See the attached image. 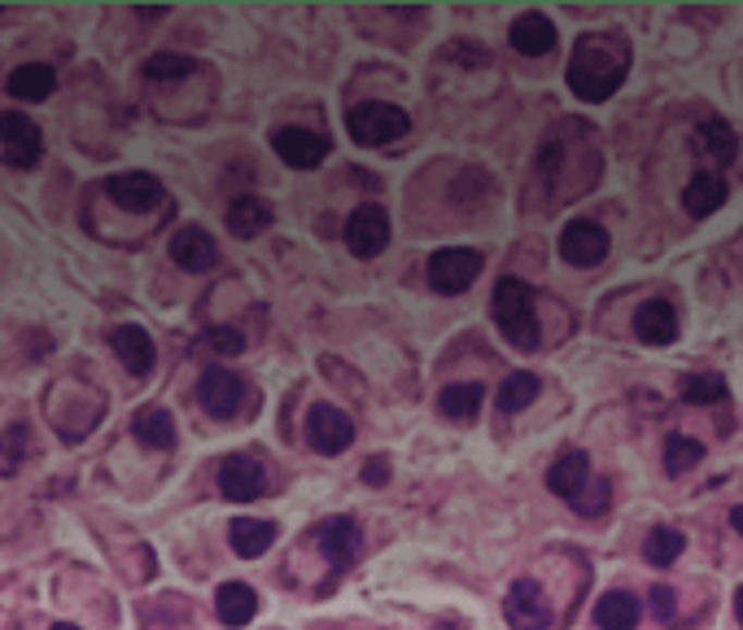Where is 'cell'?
Returning a JSON list of instances; mask_svg holds the SVG:
<instances>
[{"label": "cell", "instance_id": "obj_7", "mask_svg": "<svg viewBox=\"0 0 743 630\" xmlns=\"http://www.w3.org/2000/svg\"><path fill=\"white\" fill-rule=\"evenodd\" d=\"M503 613H508L512 630H547L551 626V599L534 578L512 582V591L503 599Z\"/></svg>", "mask_w": 743, "mask_h": 630}, {"label": "cell", "instance_id": "obj_31", "mask_svg": "<svg viewBox=\"0 0 743 630\" xmlns=\"http://www.w3.org/2000/svg\"><path fill=\"white\" fill-rule=\"evenodd\" d=\"M682 399L695 403V408H708V403H721L726 399V381L712 377V373H695L682 381Z\"/></svg>", "mask_w": 743, "mask_h": 630}, {"label": "cell", "instance_id": "obj_39", "mask_svg": "<svg viewBox=\"0 0 743 630\" xmlns=\"http://www.w3.org/2000/svg\"><path fill=\"white\" fill-rule=\"evenodd\" d=\"M730 525H734V530H739V534H743V504H739V508H734V512H730Z\"/></svg>", "mask_w": 743, "mask_h": 630}, {"label": "cell", "instance_id": "obj_5", "mask_svg": "<svg viewBox=\"0 0 743 630\" xmlns=\"http://www.w3.org/2000/svg\"><path fill=\"white\" fill-rule=\"evenodd\" d=\"M40 154H45V136L23 110L0 114V158H5L10 167H19V171H27V167L40 162Z\"/></svg>", "mask_w": 743, "mask_h": 630}, {"label": "cell", "instance_id": "obj_8", "mask_svg": "<svg viewBox=\"0 0 743 630\" xmlns=\"http://www.w3.org/2000/svg\"><path fill=\"white\" fill-rule=\"evenodd\" d=\"M345 245L358 254V258H377L386 245H390V215L381 206H358L350 219H345Z\"/></svg>", "mask_w": 743, "mask_h": 630}, {"label": "cell", "instance_id": "obj_4", "mask_svg": "<svg viewBox=\"0 0 743 630\" xmlns=\"http://www.w3.org/2000/svg\"><path fill=\"white\" fill-rule=\"evenodd\" d=\"M429 284L438 293H464L477 276H482V254L468 250V245H447V250H434L429 254Z\"/></svg>", "mask_w": 743, "mask_h": 630}, {"label": "cell", "instance_id": "obj_21", "mask_svg": "<svg viewBox=\"0 0 743 630\" xmlns=\"http://www.w3.org/2000/svg\"><path fill=\"white\" fill-rule=\"evenodd\" d=\"M215 608H219V621L223 626H245L258 613V595L245 582H223L219 595H215Z\"/></svg>", "mask_w": 743, "mask_h": 630}, {"label": "cell", "instance_id": "obj_32", "mask_svg": "<svg viewBox=\"0 0 743 630\" xmlns=\"http://www.w3.org/2000/svg\"><path fill=\"white\" fill-rule=\"evenodd\" d=\"M197 71V62L193 58H184V53H154L149 62H145V80H184V75H193Z\"/></svg>", "mask_w": 743, "mask_h": 630}, {"label": "cell", "instance_id": "obj_22", "mask_svg": "<svg viewBox=\"0 0 743 630\" xmlns=\"http://www.w3.org/2000/svg\"><path fill=\"white\" fill-rule=\"evenodd\" d=\"M638 599L630 591H608L599 604H595V626L599 630H634L638 626Z\"/></svg>", "mask_w": 743, "mask_h": 630}, {"label": "cell", "instance_id": "obj_27", "mask_svg": "<svg viewBox=\"0 0 743 630\" xmlns=\"http://www.w3.org/2000/svg\"><path fill=\"white\" fill-rule=\"evenodd\" d=\"M721 202H726V184H721L717 175H708V171H699V175L686 184V193H682L686 215H712Z\"/></svg>", "mask_w": 743, "mask_h": 630}, {"label": "cell", "instance_id": "obj_40", "mask_svg": "<svg viewBox=\"0 0 743 630\" xmlns=\"http://www.w3.org/2000/svg\"><path fill=\"white\" fill-rule=\"evenodd\" d=\"M734 613H739V626H743V586L734 591Z\"/></svg>", "mask_w": 743, "mask_h": 630}, {"label": "cell", "instance_id": "obj_28", "mask_svg": "<svg viewBox=\"0 0 743 630\" xmlns=\"http://www.w3.org/2000/svg\"><path fill=\"white\" fill-rule=\"evenodd\" d=\"M538 390H543V381L534 377V373H512L503 386H499V395H495V403H499V412H508V416H516V412H525L534 399H538Z\"/></svg>", "mask_w": 743, "mask_h": 630}, {"label": "cell", "instance_id": "obj_29", "mask_svg": "<svg viewBox=\"0 0 743 630\" xmlns=\"http://www.w3.org/2000/svg\"><path fill=\"white\" fill-rule=\"evenodd\" d=\"M686 552V534L682 530H673V525H656L651 534H647V543H643V556H647V565H673L678 556Z\"/></svg>", "mask_w": 743, "mask_h": 630}, {"label": "cell", "instance_id": "obj_35", "mask_svg": "<svg viewBox=\"0 0 743 630\" xmlns=\"http://www.w3.org/2000/svg\"><path fill=\"white\" fill-rule=\"evenodd\" d=\"M608 490H612V486L599 477V482H586V486H582V490H577L569 504H573L582 517H599V512L608 508Z\"/></svg>", "mask_w": 743, "mask_h": 630}, {"label": "cell", "instance_id": "obj_33", "mask_svg": "<svg viewBox=\"0 0 743 630\" xmlns=\"http://www.w3.org/2000/svg\"><path fill=\"white\" fill-rule=\"evenodd\" d=\"M699 141H704V149L717 154L721 162L734 154V132H730V123H721V119H704V123H699Z\"/></svg>", "mask_w": 743, "mask_h": 630}, {"label": "cell", "instance_id": "obj_15", "mask_svg": "<svg viewBox=\"0 0 743 630\" xmlns=\"http://www.w3.org/2000/svg\"><path fill=\"white\" fill-rule=\"evenodd\" d=\"M106 193L110 202H119L123 210H145L162 197V184L149 175V171H123V175H110L106 180Z\"/></svg>", "mask_w": 743, "mask_h": 630}, {"label": "cell", "instance_id": "obj_11", "mask_svg": "<svg viewBox=\"0 0 743 630\" xmlns=\"http://www.w3.org/2000/svg\"><path fill=\"white\" fill-rule=\"evenodd\" d=\"M271 149H276L280 162L293 167V171H310V167H319V162L328 158V141L315 136V132H306V128H280V132L271 136Z\"/></svg>", "mask_w": 743, "mask_h": 630}, {"label": "cell", "instance_id": "obj_18", "mask_svg": "<svg viewBox=\"0 0 743 630\" xmlns=\"http://www.w3.org/2000/svg\"><path fill=\"white\" fill-rule=\"evenodd\" d=\"M634 334L647 347H669L678 338V311L669 302H660V298L656 302H643L638 315H634Z\"/></svg>", "mask_w": 743, "mask_h": 630}, {"label": "cell", "instance_id": "obj_25", "mask_svg": "<svg viewBox=\"0 0 743 630\" xmlns=\"http://www.w3.org/2000/svg\"><path fill=\"white\" fill-rule=\"evenodd\" d=\"M132 429H136V438H141L145 447H154V451H171V447H175V421H171L167 408H145V412H136Z\"/></svg>", "mask_w": 743, "mask_h": 630}, {"label": "cell", "instance_id": "obj_17", "mask_svg": "<svg viewBox=\"0 0 743 630\" xmlns=\"http://www.w3.org/2000/svg\"><path fill=\"white\" fill-rule=\"evenodd\" d=\"M315 547L332 565L354 560V552H358V525H354V517H328V521H319L315 525Z\"/></svg>", "mask_w": 743, "mask_h": 630}, {"label": "cell", "instance_id": "obj_9", "mask_svg": "<svg viewBox=\"0 0 743 630\" xmlns=\"http://www.w3.org/2000/svg\"><path fill=\"white\" fill-rule=\"evenodd\" d=\"M608 250H612L608 232H604L599 223H590V219H573V223L560 232V254H564V263H573V267H599V263L608 258Z\"/></svg>", "mask_w": 743, "mask_h": 630}, {"label": "cell", "instance_id": "obj_37", "mask_svg": "<svg viewBox=\"0 0 743 630\" xmlns=\"http://www.w3.org/2000/svg\"><path fill=\"white\" fill-rule=\"evenodd\" d=\"M647 604H651V617H660V621L673 617V591H669V586H651Z\"/></svg>", "mask_w": 743, "mask_h": 630}, {"label": "cell", "instance_id": "obj_1", "mask_svg": "<svg viewBox=\"0 0 743 630\" xmlns=\"http://www.w3.org/2000/svg\"><path fill=\"white\" fill-rule=\"evenodd\" d=\"M630 71V45L621 36H582L569 58V88L582 101H608Z\"/></svg>", "mask_w": 743, "mask_h": 630}, {"label": "cell", "instance_id": "obj_36", "mask_svg": "<svg viewBox=\"0 0 743 630\" xmlns=\"http://www.w3.org/2000/svg\"><path fill=\"white\" fill-rule=\"evenodd\" d=\"M202 347L215 351V355H241V351H245V338H241L236 329H210V334L202 338Z\"/></svg>", "mask_w": 743, "mask_h": 630}, {"label": "cell", "instance_id": "obj_24", "mask_svg": "<svg viewBox=\"0 0 743 630\" xmlns=\"http://www.w3.org/2000/svg\"><path fill=\"white\" fill-rule=\"evenodd\" d=\"M482 399H486V386H477V381H455V386H447V390L438 395V408H442V416H451V421H477Z\"/></svg>", "mask_w": 743, "mask_h": 630}, {"label": "cell", "instance_id": "obj_12", "mask_svg": "<svg viewBox=\"0 0 743 630\" xmlns=\"http://www.w3.org/2000/svg\"><path fill=\"white\" fill-rule=\"evenodd\" d=\"M263 486H267V477H263V464H258L254 456H228V460L219 464V495H223V499L249 504V499L263 495Z\"/></svg>", "mask_w": 743, "mask_h": 630}, {"label": "cell", "instance_id": "obj_38", "mask_svg": "<svg viewBox=\"0 0 743 630\" xmlns=\"http://www.w3.org/2000/svg\"><path fill=\"white\" fill-rule=\"evenodd\" d=\"M363 482H367V486H381V482H390V460H386V456H377V460H372V464L363 469Z\"/></svg>", "mask_w": 743, "mask_h": 630}, {"label": "cell", "instance_id": "obj_13", "mask_svg": "<svg viewBox=\"0 0 743 630\" xmlns=\"http://www.w3.org/2000/svg\"><path fill=\"white\" fill-rule=\"evenodd\" d=\"M167 250H171V258H175L184 271H210V267L219 263V245H215V237H210L206 228H197V223L175 228Z\"/></svg>", "mask_w": 743, "mask_h": 630}, {"label": "cell", "instance_id": "obj_16", "mask_svg": "<svg viewBox=\"0 0 743 630\" xmlns=\"http://www.w3.org/2000/svg\"><path fill=\"white\" fill-rule=\"evenodd\" d=\"M110 347H114V355L123 360L127 373L145 377V373L154 368V338H149L141 325H119V329H110Z\"/></svg>", "mask_w": 743, "mask_h": 630}, {"label": "cell", "instance_id": "obj_10", "mask_svg": "<svg viewBox=\"0 0 743 630\" xmlns=\"http://www.w3.org/2000/svg\"><path fill=\"white\" fill-rule=\"evenodd\" d=\"M197 395H202V408L215 421H232L241 412V403H245V381L236 373H228V368H210V373H202Z\"/></svg>", "mask_w": 743, "mask_h": 630}, {"label": "cell", "instance_id": "obj_6", "mask_svg": "<svg viewBox=\"0 0 743 630\" xmlns=\"http://www.w3.org/2000/svg\"><path fill=\"white\" fill-rule=\"evenodd\" d=\"M306 443L319 456H341L354 443V421L341 408H332V403H315L306 412Z\"/></svg>", "mask_w": 743, "mask_h": 630}, {"label": "cell", "instance_id": "obj_2", "mask_svg": "<svg viewBox=\"0 0 743 630\" xmlns=\"http://www.w3.org/2000/svg\"><path fill=\"white\" fill-rule=\"evenodd\" d=\"M490 311H495L499 334H503L516 351H534V347H538V315H534V293H529L525 280L503 276V280L495 284Z\"/></svg>", "mask_w": 743, "mask_h": 630}, {"label": "cell", "instance_id": "obj_3", "mask_svg": "<svg viewBox=\"0 0 743 630\" xmlns=\"http://www.w3.org/2000/svg\"><path fill=\"white\" fill-rule=\"evenodd\" d=\"M412 119L403 106H390V101H358L350 114H345V132L354 145H367V149H386L390 141L407 136Z\"/></svg>", "mask_w": 743, "mask_h": 630}, {"label": "cell", "instance_id": "obj_26", "mask_svg": "<svg viewBox=\"0 0 743 630\" xmlns=\"http://www.w3.org/2000/svg\"><path fill=\"white\" fill-rule=\"evenodd\" d=\"M267 223H271V206H267L263 197H236V202L228 206V228H232L236 237H258Z\"/></svg>", "mask_w": 743, "mask_h": 630}, {"label": "cell", "instance_id": "obj_19", "mask_svg": "<svg viewBox=\"0 0 743 630\" xmlns=\"http://www.w3.org/2000/svg\"><path fill=\"white\" fill-rule=\"evenodd\" d=\"M586 482H590V460H586V451H564V456L547 469V486H551V495H560V499H573Z\"/></svg>", "mask_w": 743, "mask_h": 630}, {"label": "cell", "instance_id": "obj_34", "mask_svg": "<svg viewBox=\"0 0 743 630\" xmlns=\"http://www.w3.org/2000/svg\"><path fill=\"white\" fill-rule=\"evenodd\" d=\"M27 425H14L5 438H0V473H14L19 464H23V456H27Z\"/></svg>", "mask_w": 743, "mask_h": 630}, {"label": "cell", "instance_id": "obj_30", "mask_svg": "<svg viewBox=\"0 0 743 630\" xmlns=\"http://www.w3.org/2000/svg\"><path fill=\"white\" fill-rule=\"evenodd\" d=\"M704 460V447L695 443V438H686V434H669L665 438V473L669 477H682L686 469H695Z\"/></svg>", "mask_w": 743, "mask_h": 630}, {"label": "cell", "instance_id": "obj_23", "mask_svg": "<svg viewBox=\"0 0 743 630\" xmlns=\"http://www.w3.org/2000/svg\"><path fill=\"white\" fill-rule=\"evenodd\" d=\"M53 84H58V75H53V66H40V62H27V66H19L14 75H10V97H19V101H45L49 93H53Z\"/></svg>", "mask_w": 743, "mask_h": 630}, {"label": "cell", "instance_id": "obj_20", "mask_svg": "<svg viewBox=\"0 0 743 630\" xmlns=\"http://www.w3.org/2000/svg\"><path fill=\"white\" fill-rule=\"evenodd\" d=\"M228 538H232V552L249 560V556H263L276 543V525L271 521H258V517H236L228 525Z\"/></svg>", "mask_w": 743, "mask_h": 630}, {"label": "cell", "instance_id": "obj_41", "mask_svg": "<svg viewBox=\"0 0 743 630\" xmlns=\"http://www.w3.org/2000/svg\"><path fill=\"white\" fill-rule=\"evenodd\" d=\"M53 630H80V626H71V621H58V626H53Z\"/></svg>", "mask_w": 743, "mask_h": 630}, {"label": "cell", "instance_id": "obj_14", "mask_svg": "<svg viewBox=\"0 0 743 630\" xmlns=\"http://www.w3.org/2000/svg\"><path fill=\"white\" fill-rule=\"evenodd\" d=\"M508 40H512V49H516V53H525V58H543V53H551V49H556V23H551L547 14H538V10H529V14H521V19L512 23Z\"/></svg>", "mask_w": 743, "mask_h": 630}]
</instances>
